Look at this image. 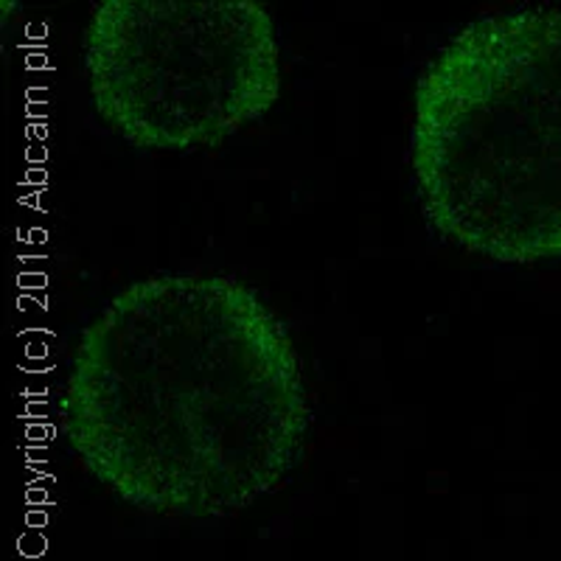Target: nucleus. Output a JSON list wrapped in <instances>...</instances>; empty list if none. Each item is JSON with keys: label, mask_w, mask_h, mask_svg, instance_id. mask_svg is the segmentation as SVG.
Instances as JSON below:
<instances>
[{"label": "nucleus", "mask_w": 561, "mask_h": 561, "mask_svg": "<svg viewBox=\"0 0 561 561\" xmlns=\"http://www.w3.org/2000/svg\"><path fill=\"white\" fill-rule=\"evenodd\" d=\"M93 110L129 147H219L284 90L273 14L259 0H102L82 37Z\"/></svg>", "instance_id": "nucleus-3"}, {"label": "nucleus", "mask_w": 561, "mask_h": 561, "mask_svg": "<svg viewBox=\"0 0 561 561\" xmlns=\"http://www.w3.org/2000/svg\"><path fill=\"white\" fill-rule=\"evenodd\" d=\"M413 174L447 242L561 259V9L480 18L435 54L415 84Z\"/></svg>", "instance_id": "nucleus-2"}, {"label": "nucleus", "mask_w": 561, "mask_h": 561, "mask_svg": "<svg viewBox=\"0 0 561 561\" xmlns=\"http://www.w3.org/2000/svg\"><path fill=\"white\" fill-rule=\"evenodd\" d=\"M62 435L124 505L199 519L248 508L307 447L298 351L239 280H133L73 345Z\"/></svg>", "instance_id": "nucleus-1"}]
</instances>
